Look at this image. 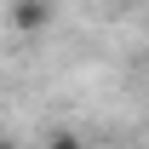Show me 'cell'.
<instances>
[{
  "label": "cell",
  "mask_w": 149,
  "mask_h": 149,
  "mask_svg": "<svg viewBox=\"0 0 149 149\" xmlns=\"http://www.w3.org/2000/svg\"><path fill=\"white\" fill-rule=\"evenodd\" d=\"M46 17H52V6H46V0H23L17 12H12V23H17L23 35H35V29H46Z\"/></svg>",
  "instance_id": "obj_1"
},
{
  "label": "cell",
  "mask_w": 149,
  "mask_h": 149,
  "mask_svg": "<svg viewBox=\"0 0 149 149\" xmlns=\"http://www.w3.org/2000/svg\"><path fill=\"white\" fill-rule=\"evenodd\" d=\"M6 149H17V143H6Z\"/></svg>",
  "instance_id": "obj_3"
},
{
  "label": "cell",
  "mask_w": 149,
  "mask_h": 149,
  "mask_svg": "<svg viewBox=\"0 0 149 149\" xmlns=\"http://www.w3.org/2000/svg\"><path fill=\"white\" fill-rule=\"evenodd\" d=\"M52 149H86V143H80V138H69V132H57V138H52Z\"/></svg>",
  "instance_id": "obj_2"
}]
</instances>
